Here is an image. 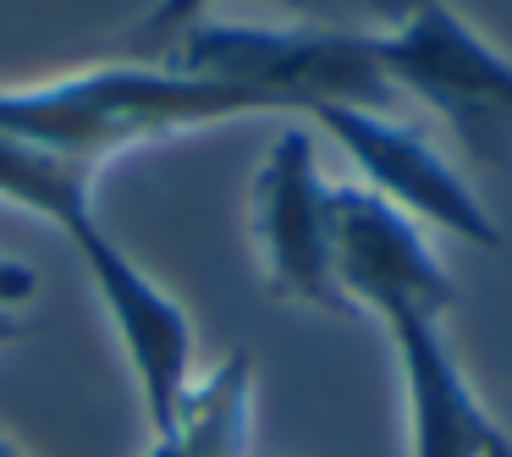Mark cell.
Instances as JSON below:
<instances>
[{
    "instance_id": "obj_1",
    "label": "cell",
    "mask_w": 512,
    "mask_h": 457,
    "mask_svg": "<svg viewBox=\"0 0 512 457\" xmlns=\"http://www.w3.org/2000/svg\"><path fill=\"white\" fill-rule=\"evenodd\" d=\"M94 177L100 171L78 166V160H61V155H45V149L17 144V138H0V199L50 221L72 243V254L83 259L94 292H100L105 320H111L127 364H133L149 435H160L182 413V397L193 386V320L100 226V215H94Z\"/></svg>"
},
{
    "instance_id": "obj_2",
    "label": "cell",
    "mask_w": 512,
    "mask_h": 457,
    "mask_svg": "<svg viewBox=\"0 0 512 457\" xmlns=\"http://www.w3.org/2000/svg\"><path fill=\"white\" fill-rule=\"evenodd\" d=\"M243 116L270 111L254 94L171 72L166 61H116V67L67 72L50 83L0 89V138L78 160L89 171L111 166L122 149L199 133L215 122H243Z\"/></svg>"
},
{
    "instance_id": "obj_3",
    "label": "cell",
    "mask_w": 512,
    "mask_h": 457,
    "mask_svg": "<svg viewBox=\"0 0 512 457\" xmlns=\"http://www.w3.org/2000/svg\"><path fill=\"white\" fill-rule=\"evenodd\" d=\"M160 61L188 78H210L243 89L276 111H320V105H358L391 111V83L375 61V45L353 34H325L298 23H226L199 17L160 45Z\"/></svg>"
},
{
    "instance_id": "obj_4",
    "label": "cell",
    "mask_w": 512,
    "mask_h": 457,
    "mask_svg": "<svg viewBox=\"0 0 512 457\" xmlns=\"http://www.w3.org/2000/svg\"><path fill=\"white\" fill-rule=\"evenodd\" d=\"M369 45L391 94L430 105L474 166H512V56H501L457 6L424 0L408 23Z\"/></svg>"
},
{
    "instance_id": "obj_5",
    "label": "cell",
    "mask_w": 512,
    "mask_h": 457,
    "mask_svg": "<svg viewBox=\"0 0 512 457\" xmlns=\"http://www.w3.org/2000/svg\"><path fill=\"white\" fill-rule=\"evenodd\" d=\"M248 232H254L259 287L281 303L342 320L347 303L331 276V182L303 127H281L248 188Z\"/></svg>"
},
{
    "instance_id": "obj_6",
    "label": "cell",
    "mask_w": 512,
    "mask_h": 457,
    "mask_svg": "<svg viewBox=\"0 0 512 457\" xmlns=\"http://www.w3.org/2000/svg\"><path fill=\"white\" fill-rule=\"evenodd\" d=\"M331 276L347 314H369L380 325L408 314L446 320L457 303L452 276L424 243V226L364 182L331 188Z\"/></svg>"
},
{
    "instance_id": "obj_7",
    "label": "cell",
    "mask_w": 512,
    "mask_h": 457,
    "mask_svg": "<svg viewBox=\"0 0 512 457\" xmlns=\"http://www.w3.org/2000/svg\"><path fill=\"white\" fill-rule=\"evenodd\" d=\"M309 122L331 133L353 155L364 188L397 204L408 221L435 226L468 248H501L496 215L419 127L397 122L391 111H358V105H320V111H309Z\"/></svg>"
},
{
    "instance_id": "obj_8",
    "label": "cell",
    "mask_w": 512,
    "mask_h": 457,
    "mask_svg": "<svg viewBox=\"0 0 512 457\" xmlns=\"http://www.w3.org/2000/svg\"><path fill=\"white\" fill-rule=\"evenodd\" d=\"M402 369V402H408V457H485V446L501 435L496 413L463 375L446 320L408 314L380 325Z\"/></svg>"
},
{
    "instance_id": "obj_9",
    "label": "cell",
    "mask_w": 512,
    "mask_h": 457,
    "mask_svg": "<svg viewBox=\"0 0 512 457\" xmlns=\"http://www.w3.org/2000/svg\"><path fill=\"white\" fill-rule=\"evenodd\" d=\"M248 430H254V358L237 347L193 380L182 413L149 441L144 457H254Z\"/></svg>"
},
{
    "instance_id": "obj_10",
    "label": "cell",
    "mask_w": 512,
    "mask_h": 457,
    "mask_svg": "<svg viewBox=\"0 0 512 457\" xmlns=\"http://www.w3.org/2000/svg\"><path fill=\"white\" fill-rule=\"evenodd\" d=\"M210 6H226V0H155V12L133 28V45L160 56V45H166L171 34H182L188 23L210 17ZM254 6H276V12L287 17V23H298V28L380 39V34H391L397 23H408L424 0H254Z\"/></svg>"
},
{
    "instance_id": "obj_11",
    "label": "cell",
    "mask_w": 512,
    "mask_h": 457,
    "mask_svg": "<svg viewBox=\"0 0 512 457\" xmlns=\"http://www.w3.org/2000/svg\"><path fill=\"white\" fill-rule=\"evenodd\" d=\"M34 292H39L34 265H23V259H12V254H0V314H23L28 303H34Z\"/></svg>"
},
{
    "instance_id": "obj_12",
    "label": "cell",
    "mask_w": 512,
    "mask_h": 457,
    "mask_svg": "<svg viewBox=\"0 0 512 457\" xmlns=\"http://www.w3.org/2000/svg\"><path fill=\"white\" fill-rule=\"evenodd\" d=\"M23 336H28V320H23V314H0V353H6L12 342H23Z\"/></svg>"
},
{
    "instance_id": "obj_13",
    "label": "cell",
    "mask_w": 512,
    "mask_h": 457,
    "mask_svg": "<svg viewBox=\"0 0 512 457\" xmlns=\"http://www.w3.org/2000/svg\"><path fill=\"white\" fill-rule=\"evenodd\" d=\"M0 457H28V452H23V446H17V441H12V435H0Z\"/></svg>"
}]
</instances>
